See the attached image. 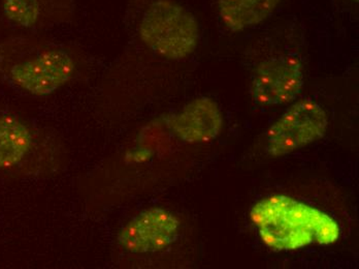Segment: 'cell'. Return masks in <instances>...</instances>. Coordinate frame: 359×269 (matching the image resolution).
Masks as SVG:
<instances>
[{
    "instance_id": "1",
    "label": "cell",
    "mask_w": 359,
    "mask_h": 269,
    "mask_svg": "<svg viewBox=\"0 0 359 269\" xmlns=\"http://www.w3.org/2000/svg\"><path fill=\"white\" fill-rule=\"evenodd\" d=\"M250 220L262 244L275 251L332 246L341 238L334 216L287 195L260 199L251 207Z\"/></svg>"
},
{
    "instance_id": "2",
    "label": "cell",
    "mask_w": 359,
    "mask_h": 269,
    "mask_svg": "<svg viewBox=\"0 0 359 269\" xmlns=\"http://www.w3.org/2000/svg\"><path fill=\"white\" fill-rule=\"evenodd\" d=\"M139 36L157 55L178 61L194 53L201 30L194 15L179 2L155 0L142 17Z\"/></svg>"
},
{
    "instance_id": "3",
    "label": "cell",
    "mask_w": 359,
    "mask_h": 269,
    "mask_svg": "<svg viewBox=\"0 0 359 269\" xmlns=\"http://www.w3.org/2000/svg\"><path fill=\"white\" fill-rule=\"evenodd\" d=\"M328 117L318 103L304 98L290 107L266 135V152L273 157H284L323 139Z\"/></svg>"
},
{
    "instance_id": "4",
    "label": "cell",
    "mask_w": 359,
    "mask_h": 269,
    "mask_svg": "<svg viewBox=\"0 0 359 269\" xmlns=\"http://www.w3.org/2000/svg\"><path fill=\"white\" fill-rule=\"evenodd\" d=\"M76 61L67 50L50 48L8 67L11 82L21 91L43 98L53 95L74 77Z\"/></svg>"
},
{
    "instance_id": "5",
    "label": "cell",
    "mask_w": 359,
    "mask_h": 269,
    "mask_svg": "<svg viewBox=\"0 0 359 269\" xmlns=\"http://www.w3.org/2000/svg\"><path fill=\"white\" fill-rule=\"evenodd\" d=\"M304 86V67L294 54L262 61L252 78L250 93L260 106H282L292 103Z\"/></svg>"
},
{
    "instance_id": "6",
    "label": "cell",
    "mask_w": 359,
    "mask_h": 269,
    "mask_svg": "<svg viewBox=\"0 0 359 269\" xmlns=\"http://www.w3.org/2000/svg\"><path fill=\"white\" fill-rule=\"evenodd\" d=\"M181 222L162 207H151L131 218L118 234V242L131 254L158 253L177 242Z\"/></svg>"
},
{
    "instance_id": "7",
    "label": "cell",
    "mask_w": 359,
    "mask_h": 269,
    "mask_svg": "<svg viewBox=\"0 0 359 269\" xmlns=\"http://www.w3.org/2000/svg\"><path fill=\"white\" fill-rule=\"evenodd\" d=\"M166 126L185 143H209L215 140L224 124L221 109L210 98H194L179 112L168 116Z\"/></svg>"
},
{
    "instance_id": "8",
    "label": "cell",
    "mask_w": 359,
    "mask_h": 269,
    "mask_svg": "<svg viewBox=\"0 0 359 269\" xmlns=\"http://www.w3.org/2000/svg\"><path fill=\"white\" fill-rule=\"evenodd\" d=\"M224 25L233 32H243L269 19L280 0H216Z\"/></svg>"
},
{
    "instance_id": "9",
    "label": "cell",
    "mask_w": 359,
    "mask_h": 269,
    "mask_svg": "<svg viewBox=\"0 0 359 269\" xmlns=\"http://www.w3.org/2000/svg\"><path fill=\"white\" fill-rule=\"evenodd\" d=\"M29 128L16 116H0V169L19 165L32 150Z\"/></svg>"
},
{
    "instance_id": "10",
    "label": "cell",
    "mask_w": 359,
    "mask_h": 269,
    "mask_svg": "<svg viewBox=\"0 0 359 269\" xmlns=\"http://www.w3.org/2000/svg\"><path fill=\"white\" fill-rule=\"evenodd\" d=\"M53 0H1L2 14L17 27H36L50 12Z\"/></svg>"
},
{
    "instance_id": "11",
    "label": "cell",
    "mask_w": 359,
    "mask_h": 269,
    "mask_svg": "<svg viewBox=\"0 0 359 269\" xmlns=\"http://www.w3.org/2000/svg\"><path fill=\"white\" fill-rule=\"evenodd\" d=\"M351 1H353V2H358V0H351Z\"/></svg>"
}]
</instances>
